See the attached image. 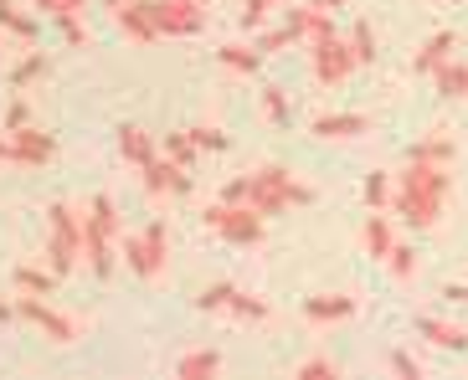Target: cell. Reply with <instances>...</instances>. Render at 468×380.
Listing matches in <instances>:
<instances>
[{
  "mask_svg": "<svg viewBox=\"0 0 468 380\" xmlns=\"http://www.w3.org/2000/svg\"><path fill=\"white\" fill-rule=\"evenodd\" d=\"M299 41V26H293V16L283 21V26H273V31H262V41H258V52L268 57V52H283V47H293Z\"/></svg>",
  "mask_w": 468,
  "mask_h": 380,
  "instance_id": "obj_28",
  "label": "cell"
},
{
  "mask_svg": "<svg viewBox=\"0 0 468 380\" xmlns=\"http://www.w3.org/2000/svg\"><path fill=\"white\" fill-rule=\"evenodd\" d=\"M386 268H391L397 283H412V278H417V247L397 242V247H391V258H386Z\"/></svg>",
  "mask_w": 468,
  "mask_h": 380,
  "instance_id": "obj_25",
  "label": "cell"
},
{
  "mask_svg": "<svg viewBox=\"0 0 468 380\" xmlns=\"http://www.w3.org/2000/svg\"><path fill=\"white\" fill-rule=\"evenodd\" d=\"M386 365H391V375H401V380L422 375V360H417V354H407V350H391V354H386Z\"/></svg>",
  "mask_w": 468,
  "mask_h": 380,
  "instance_id": "obj_35",
  "label": "cell"
},
{
  "mask_svg": "<svg viewBox=\"0 0 468 380\" xmlns=\"http://www.w3.org/2000/svg\"><path fill=\"white\" fill-rule=\"evenodd\" d=\"M345 41H350V52H356V62H366V68H371V62H376V31L366 26V21H356V26H350V37H345Z\"/></svg>",
  "mask_w": 468,
  "mask_h": 380,
  "instance_id": "obj_27",
  "label": "cell"
},
{
  "mask_svg": "<svg viewBox=\"0 0 468 380\" xmlns=\"http://www.w3.org/2000/svg\"><path fill=\"white\" fill-rule=\"evenodd\" d=\"M217 57H221V68L227 72H242V78H252V72L262 68V52L258 47H242V41H227Z\"/></svg>",
  "mask_w": 468,
  "mask_h": 380,
  "instance_id": "obj_21",
  "label": "cell"
},
{
  "mask_svg": "<svg viewBox=\"0 0 468 380\" xmlns=\"http://www.w3.org/2000/svg\"><path fill=\"white\" fill-rule=\"evenodd\" d=\"M356 52H350V41L330 37V41H314V78L324 82V88H340V82H350V72H356Z\"/></svg>",
  "mask_w": 468,
  "mask_h": 380,
  "instance_id": "obj_10",
  "label": "cell"
},
{
  "mask_svg": "<svg viewBox=\"0 0 468 380\" xmlns=\"http://www.w3.org/2000/svg\"><path fill=\"white\" fill-rule=\"evenodd\" d=\"M335 375H340V365H335L330 354H309L299 365V380H335Z\"/></svg>",
  "mask_w": 468,
  "mask_h": 380,
  "instance_id": "obj_30",
  "label": "cell"
},
{
  "mask_svg": "<svg viewBox=\"0 0 468 380\" xmlns=\"http://www.w3.org/2000/svg\"><path fill=\"white\" fill-rule=\"evenodd\" d=\"M360 237H366V258H391V247H397V231H391V221L381 216V211H376V216H366V231H360Z\"/></svg>",
  "mask_w": 468,
  "mask_h": 380,
  "instance_id": "obj_20",
  "label": "cell"
},
{
  "mask_svg": "<svg viewBox=\"0 0 468 380\" xmlns=\"http://www.w3.org/2000/svg\"><path fill=\"white\" fill-rule=\"evenodd\" d=\"M113 26L124 31L129 41H139V47L160 37V26H154V11H150V0H119V5H113Z\"/></svg>",
  "mask_w": 468,
  "mask_h": 380,
  "instance_id": "obj_11",
  "label": "cell"
},
{
  "mask_svg": "<svg viewBox=\"0 0 468 380\" xmlns=\"http://www.w3.org/2000/svg\"><path fill=\"white\" fill-rule=\"evenodd\" d=\"M11 313H16V309H11V303H0V324H5V319H11Z\"/></svg>",
  "mask_w": 468,
  "mask_h": 380,
  "instance_id": "obj_44",
  "label": "cell"
},
{
  "mask_svg": "<svg viewBox=\"0 0 468 380\" xmlns=\"http://www.w3.org/2000/svg\"><path fill=\"white\" fill-rule=\"evenodd\" d=\"M386 201H391V180L376 170V175H366V206H371V211H386Z\"/></svg>",
  "mask_w": 468,
  "mask_h": 380,
  "instance_id": "obj_32",
  "label": "cell"
},
{
  "mask_svg": "<svg viewBox=\"0 0 468 380\" xmlns=\"http://www.w3.org/2000/svg\"><path fill=\"white\" fill-rule=\"evenodd\" d=\"M16 288H21V293H52L57 288V272H42V268H16Z\"/></svg>",
  "mask_w": 468,
  "mask_h": 380,
  "instance_id": "obj_26",
  "label": "cell"
},
{
  "mask_svg": "<svg viewBox=\"0 0 468 380\" xmlns=\"http://www.w3.org/2000/svg\"><path fill=\"white\" fill-rule=\"evenodd\" d=\"M47 221H52L47 258H52V272H57V278H68V272L78 268V258H83V216H78L68 201H57L52 211H47Z\"/></svg>",
  "mask_w": 468,
  "mask_h": 380,
  "instance_id": "obj_5",
  "label": "cell"
},
{
  "mask_svg": "<svg viewBox=\"0 0 468 380\" xmlns=\"http://www.w3.org/2000/svg\"><path fill=\"white\" fill-rule=\"evenodd\" d=\"M453 47H458V37H453V31H432V37L422 41V52H417V62H412V68L422 72V78H432V72H438L442 62L453 57Z\"/></svg>",
  "mask_w": 468,
  "mask_h": 380,
  "instance_id": "obj_16",
  "label": "cell"
},
{
  "mask_svg": "<svg viewBox=\"0 0 468 380\" xmlns=\"http://www.w3.org/2000/svg\"><path fill=\"white\" fill-rule=\"evenodd\" d=\"M42 72H47V57H42V52H31V57H21V62H16L11 82H16V88H27V82H31V78H42Z\"/></svg>",
  "mask_w": 468,
  "mask_h": 380,
  "instance_id": "obj_34",
  "label": "cell"
},
{
  "mask_svg": "<svg viewBox=\"0 0 468 380\" xmlns=\"http://www.w3.org/2000/svg\"><path fill=\"white\" fill-rule=\"evenodd\" d=\"M207 227L217 231V237H227V242H237V247L262 242V211L248 201H217L207 211Z\"/></svg>",
  "mask_w": 468,
  "mask_h": 380,
  "instance_id": "obj_6",
  "label": "cell"
},
{
  "mask_svg": "<svg viewBox=\"0 0 468 380\" xmlns=\"http://www.w3.org/2000/svg\"><path fill=\"white\" fill-rule=\"evenodd\" d=\"M139 175H144V185H150L154 195H191V170L176 164V160H160V154H154Z\"/></svg>",
  "mask_w": 468,
  "mask_h": 380,
  "instance_id": "obj_13",
  "label": "cell"
},
{
  "mask_svg": "<svg viewBox=\"0 0 468 380\" xmlns=\"http://www.w3.org/2000/svg\"><path fill=\"white\" fill-rule=\"evenodd\" d=\"M165 258H170V231L165 221H150V227H139L124 237V262L134 278H144V283H154L160 272H165Z\"/></svg>",
  "mask_w": 468,
  "mask_h": 380,
  "instance_id": "obj_4",
  "label": "cell"
},
{
  "mask_svg": "<svg viewBox=\"0 0 468 380\" xmlns=\"http://www.w3.org/2000/svg\"><path fill=\"white\" fill-rule=\"evenodd\" d=\"M248 195H252V175H232L221 185V201H248Z\"/></svg>",
  "mask_w": 468,
  "mask_h": 380,
  "instance_id": "obj_39",
  "label": "cell"
},
{
  "mask_svg": "<svg viewBox=\"0 0 468 380\" xmlns=\"http://www.w3.org/2000/svg\"><path fill=\"white\" fill-rule=\"evenodd\" d=\"M16 313H21L27 324L42 329L52 344H72V340H78V324H72L68 313H57L52 303L42 299V293H21V299H16Z\"/></svg>",
  "mask_w": 468,
  "mask_h": 380,
  "instance_id": "obj_8",
  "label": "cell"
},
{
  "mask_svg": "<svg viewBox=\"0 0 468 380\" xmlns=\"http://www.w3.org/2000/svg\"><path fill=\"white\" fill-rule=\"evenodd\" d=\"M57 154L52 134H42L37 123H21V129H11V164H47Z\"/></svg>",
  "mask_w": 468,
  "mask_h": 380,
  "instance_id": "obj_12",
  "label": "cell"
},
{
  "mask_svg": "<svg viewBox=\"0 0 468 380\" xmlns=\"http://www.w3.org/2000/svg\"><path fill=\"white\" fill-rule=\"evenodd\" d=\"M186 134H191V144L196 150H227V134H221V129H186Z\"/></svg>",
  "mask_w": 468,
  "mask_h": 380,
  "instance_id": "obj_37",
  "label": "cell"
},
{
  "mask_svg": "<svg viewBox=\"0 0 468 380\" xmlns=\"http://www.w3.org/2000/svg\"><path fill=\"white\" fill-rule=\"evenodd\" d=\"M293 26L309 41H330L335 37V11H324V5H299V11H293Z\"/></svg>",
  "mask_w": 468,
  "mask_h": 380,
  "instance_id": "obj_19",
  "label": "cell"
},
{
  "mask_svg": "<svg viewBox=\"0 0 468 380\" xmlns=\"http://www.w3.org/2000/svg\"><path fill=\"white\" fill-rule=\"evenodd\" d=\"M417 334H422L427 344H438V350H468V334L458 324H448V319H417Z\"/></svg>",
  "mask_w": 468,
  "mask_h": 380,
  "instance_id": "obj_18",
  "label": "cell"
},
{
  "mask_svg": "<svg viewBox=\"0 0 468 380\" xmlns=\"http://www.w3.org/2000/svg\"><path fill=\"white\" fill-rule=\"evenodd\" d=\"M278 0H248V5H242V26H262V21H268V11H273Z\"/></svg>",
  "mask_w": 468,
  "mask_h": 380,
  "instance_id": "obj_38",
  "label": "cell"
},
{
  "mask_svg": "<svg viewBox=\"0 0 468 380\" xmlns=\"http://www.w3.org/2000/svg\"><path fill=\"white\" fill-rule=\"evenodd\" d=\"M432 82H438V93L442 98H468V62H442L438 72H432Z\"/></svg>",
  "mask_w": 468,
  "mask_h": 380,
  "instance_id": "obj_23",
  "label": "cell"
},
{
  "mask_svg": "<svg viewBox=\"0 0 468 380\" xmlns=\"http://www.w3.org/2000/svg\"><path fill=\"white\" fill-rule=\"evenodd\" d=\"M309 201H314V190L299 185L283 164H262V170H252L248 206H258L262 216H278V211H289V206H309Z\"/></svg>",
  "mask_w": 468,
  "mask_h": 380,
  "instance_id": "obj_3",
  "label": "cell"
},
{
  "mask_svg": "<svg viewBox=\"0 0 468 380\" xmlns=\"http://www.w3.org/2000/svg\"><path fill=\"white\" fill-rule=\"evenodd\" d=\"M113 5H119V0H113Z\"/></svg>",
  "mask_w": 468,
  "mask_h": 380,
  "instance_id": "obj_46",
  "label": "cell"
},
{
  "mask_svg": "<svg viewBox=\"0 0 468 380\" xmlns=\"http://www.w3.org/2000/svg\"><path fill=\"white\" fill-rule=\"evenodd\" d=\"M119 154H124V160L134 164V170H144V164H150L154 154H160V144H154L150 129H139V123H124V129H119Z\"/></svg>",
  "mask_w": 468,
  "mask_h": 380,
  "instance_id": "obj_14",
  "label": "cell"
},
{
  "mask_svg": "<svg viewBox=\"0 0 468 380\" xmlns=\"http://www.w3.org/2000/svg\"><path fill=\"white\" fill-rule=\"evenodd\" d=\"M196 303H201L207 313H232V319H268V313H273L262 299H252V293H242V288H232V283L207 288Z\"/></svg>",
  "mask_w": 468,
  "mask_h": 380,
  "instance_id": "obj_9",
  "label": "cell"
},
{
  "mask_svg": "<svg viewBox=\"0 0 468 380\" xmlns=\"http://www.w3.org/2000/svg\"><path fill=\"white\" fill-rule=\"evenodd\" d=\"M309 5H324V11H340L345 0H309Z\"/></svg>",
  "mask_w": 468,
  "mask_h": 380,
  "instance_id": "obj_43",
  "label": "cell"
},
{
  "mask_svg": "<svg viewBox=\"0 0 468 380\" xmlns=\"http://www.w3.org/2000/svg\"><path fill=\"white\" fill-rule=\"evenodd\" d=\"M0 26L11 31V37H21V41H31V37H37V21H27V16H16V5H0Z\"/></svg>",
  "mask_w": 468,
  "mask_h": 380,
  "instance_id": "obj_33",
  "label": "cell"
},
{
  "mask_svg": "<svg viewBox=\"0 0 468 380\" xmlns=\"http://www.w3.org/2000/svg\"><path fill=\"white\" fill-rule=\"evenodd\" d=\"M165 154H170L176 164H186V170H191V160H196L201 150H196V144H191V134L180 129V134H165Z\"/></svg>",
  "mask_w": 468,
  "mask_h": 380,
  "instance_id": "obj_31",
  "label": "cell"
},
{
  "mask_svg": "<svg viewBox=\"0 0 468 380\" xmlns=\"http://www.w3.org/2000/svg\"><path fill=\"white\" fill-rule=\"evenodd\" d=\"M57 26H62V37H68L72 47H88V31H83V21H78V16H68V21H57Z\"/></svg>",
  "mask_w": 468,
  "mask_h": 380,
  "instance_id": "obj_40",
  "label": "cell"
},
{
  "mask_svg": "<svg viewBox=\"0 0 468 380\" xmlns=\"http://www.w3.org/2000/svg\"><path fill=\"white\" fill-rule=\"evenodd\" d=\"M442 299H448V303H468V283H448V288H442Z\"/></svg>",
  "mask_w": 468,
  "mask_h": 380,
  "instance_id": "obj_42",
  "label": "cell"
},
{
  "mask_svg": "<svg viewBox=\"0 0 468 380\" xmlns=\"http://www.w3.org/2000/svg\"><path fill=\"white\" fill-rule=\"evenodd\" d=\"M350 313H356V299H345V293H324V299L303 303V319H309V324H340Z\"/></svg>",
  "mask_w": 468,
  "mask_h": 380,
  "instance_id": "obj_17",
  "label": "cell"
},
{
  "mask_svg": "<svg viewBox=\"0 0 468 380\" xmlns=\"http://www.w3.org/2000/svg\"><path fill=\"white\" fill-rule=\"evenodd\" d=\"M160 37H196L207 31V5L201 0H150Z\"/></svg>",
  "mask_w": 468,
  "mask_h": 380,
  "instance_id": "obj_7",
  "label": "cell"
},
{
  "mask_svg": "<svg viewBox=\"0 0 468 380\" xmlns=\"http://www.w3.org/2000/svg\"><path fill=\"white\" fill-rule=\"evenodd\" d=\"M0 5H11V0H0Z\"/></svg>",
  "mask_w": 468,
  "mask_h": 380,
  "instance_id": "obj_45",
  "label": "cell"
},
{
  "mask_svg": "<svg viewBox=\"0 0 468 380\" xmlns=\"http://www.w3.org/2000/svg\"><path fill=\"white\" fill-rule=\"evenodd\" d=\"M314 134L319 139H356V134H371V119L366 113H319Z\"/></svg>",
  "mask_w": 468,
  "mask_h": 380,
  "instance_id": "obj_15",
  "label": "cell"
},
{
  "mask_svg": "<svg viewBox=\"0 0 468 380\" xmlns=\"http://www.w3.org/2000/svg\"><path fill=\"white\" fill-rule=\"evenodd\" d=\"M27 123V98H16L11 109H5V129H21Z\"/></svg>",
  "mask_w": 468,
  "mask_h": 380,
  "instance_id": "obj_41",
  "label": "cell"
},
{
  "mask_svg": "<svg viewBox=\"0 0 468 380\" xmlns=\"http://www.w3.org/2000/svg\"><path fill=\"white\" fill-rule=\"evenodd\" d=\"M37 11H47L52 21H68V16H83L88 0H37Z\"/></svg>",
  "mask_w": 468,
  "mask_h": 380,
  "instance_id": "obj_36",
  "label": "cell"
},
{
  "mask_svg": "<svg viewBox=\"0 0 468 380\" xmlns=\"http://www.w3.org/2000/svg\"><path fill=\"white\" fill-rule=\"evenodd\" d=\"M262 113H268V123H289L293 119V109H289V98H283V88H262Z\"/></svg>",
  "mask_w": 468,
  "mask_h": 380,
  "instance_id": "obj_29",
  "label": "cell"
},
{
  "mask_svg": "<svg viewBox=\"0 0 468 380\" xmlns=\"http://www.w3.org/2000/svg\"><path fill=\"white\" fill-rule=\"evenodd\" d=\"M113 237H119V211H113L109 195H93L83 216V258L93 268V278L113 272Z\"/></svg>",
  "mask_w": 468,
  "mask_h": 380,
  "instance_id": "obj_2",
  "label": "cell"
},
{
  "mask_svg": "<svg viewBox=\"0 0 468 380\" xmlns=\"http://www.w3.org/2000/svg\"><path fill=\"white\" fill-rule=\"evenodd\" d=\"M458 144L448 134H432V139H417L412 150H407V160H432V164H453Z\"/></svg>",
  "mask_w": 468,
  "mask_h": 380,
  "instance_id": "obj_24",
  "label": "cell"
},
{
  "mask_svg": "<svg viewBox=\"0 0 468 380\" xmlns=\"http://www.w3.org/2000/svg\"><path fill=\"white\" fill-rule=\"evenodd\" d=\"M217 370H221V354H217V350H191V354L176 365V375H180V380H211Z\"/></svg>",
  "mask_w": 468,
  "mask_h": 380,
  "instance_id": "obj_22",
  "label": "cell"
},
{
  "mask_svg": "<svg viewBox=\"0 0 468 380\" xmlns=\"http://www.w3.org/2000/svg\"><path fill=\"white\" fill-rule=\"evenodd\" d=\"M453 185H448V164H432V160H407V170L397 175V211L407 216V227L417 231H432L448 206Z\"/></svg>",
  "mask_w": 468,
  "mask_h": 380,
  "instance_id": "obj_1",
  "label": "cell"
}]
</instances>
